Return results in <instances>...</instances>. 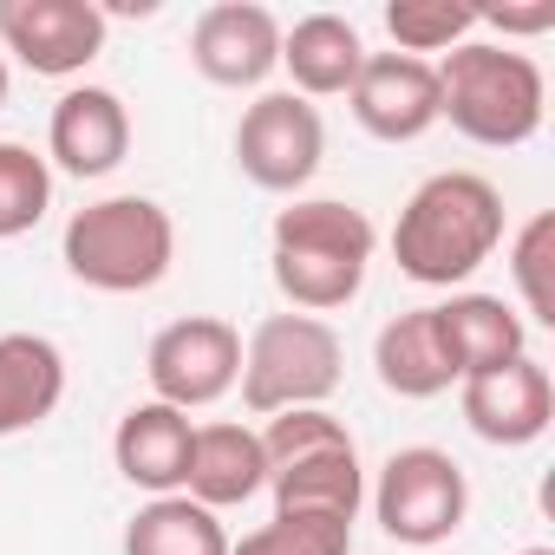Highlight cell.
I'll return each instance as SVG.
<instances>
[{"mask_svg": "<svg viewBox=\"0 0 555 555\" xmlns=\"http://www.w3.org/2000/svg\"><path fill=\"white\" fill-rule=\"evenodd\" d=\"M255 438H261L268 490H274V509H282V516H340V522H360V509H366V464H360L353 431L327 405L274 412Z\"/></svg>", "mask_w": 555, "mask_h": 555, "instance_id": "obj_4", "label": "cell"}, {"mask_svg": "<svg viewBox=\"0 0 555 555\" xmlns=\"http://www.w3.org/2000/svg\"><path fill=\"white\" fill-rule=\"evenodd\" d=\"M112 21L99 0H0V60H21L34 79H79L105 53Z\"/></svg>", "mask_w": 555, "mask_h": 555, "instance_id": "obj_10", "label": "cell"}, {"mask_svg": "<svg viewBox=\"0 0 555 555\" xmlns=\"http://www.w3.org/2000/svg\"><path fill=\"white\" fill-rule=\"evenodd\" d=\"M496 248H503V190L477 170L425 177L392 222V261L418 288L457 295Z\"/></svg>", "mask_w": 555, "mask_h": 555, "instance_id": "obj_1", "label": "cell"}, {"mask_svg": "<svg viewBox=\"0 0 555 555\" xmlns=\"http://www.w3.org/2000/svg\"><path fill=\"white\" fill-rule=\"evenodd\" d=\"M235 164L268 196H301L327 164V125L295 92H261L235 125Z\"/></svg>", "mask_w": 555, "mask_h": 555, "instance_id": "obj_8", "label": "cell"}, {"mask_svg": "<svg viewBox=\"0 0 555 555\" xmlns=\"http://www.w3.org/2000/svg\"><path fill=\"white\" fill-rule=\"evenodd\" d=\"M190 438H196L190 412L144 399V405H131V412L118 418V431H112V464H118V477H125L131 490H144V496H177V490H183V470H190Z\"/></svg>", "mask_w": 555, "mask_h": 555, "instance_id": "obj_15", "label": "cell"}, {"mask_svg": "<svg viewBox=\"0 0 555 555\" xmlns=\"http://www.w3.org/2000/svg\"><path fill=\"white\" fill-rule=\"evenodd\" d=\"M282 66L295 79V99H347L366 66V40L347 14H301L295 27H282Z\"/></svg>", "mask_w": 555, "mask_h": 555, "instance_id": "obj_17", "label": "cell"}, {"mask_svg": "<svg viewBox=\"0 0 555 555\" xmlns=\"http://www.w3.org/2000/svg\"><path fill=\"white\" fill-rule=\"evenodd\" d=\"M229 555H353V522H340V516H282L274 509L261 529L229 542Z\"/></svg>", "mask_w": 555, "mask_h": 555, "instance_id": "obj_25", "label": "cell"}, {"mask_svg": "<svg viewBox=\"0 0 555 555\" xmlns=\"http://www.w3.org/2000/svg\"><path fill=\"white\" fill-rule=\"evenodd\" d=\"M366 503L399 548H438L470 516V477L438 444H399L366 483Z\"/></svg>", "mask_w": 555, "mask_h": 555, "instance_id": "obj_7", "label": "cell"}, {"mask_svg": "<svg viewBox=\"0 0 555 555\" xmlns=\"http://www.w3.org/2000/svg\"><path fill=\"white\" fill-rule=\"evenodd\" d=\"M438 66V125L451 118L457 138L483 151H516L542 131L548 79L529 53L496 47V40H464L457 53L431 60Z\"/></svg>", "mask_w": 555, "mask_h": 555, "instance_id": "obj_3", "label": "cell"}, {"mask_svg": "<svg viewBox=\"0 0 555 555\" xmlns=\"http://www.w3.org/2000/svg\"><path fill=\"white\" fill-rule=\"evenodd\" d=\"M438 327H444V347H451L457 379H477V373L509 366V360L529 353V321H522L503 295L457 288L451 301H438Z\"/></svg>", "mask_w": 555, "mask_h": 555, "instance_id": "obj_19", "label": "cell"}, {"mask_svg": "<svg viewBox=\"0 0 555 555\" xmlns=\"http://www.w3.org/2000/svg\"><path fill=\"white\" fill-rule=\"evenodd\" d=\"M0 105H8V60H0Z\"/></svg>", "mask_w": 555, "mask_h": 555, "instance_id": "obj_27", "label": "cell"}, {"mask_svg": "<svg viewBox=\"0 0 555 555\" xmlns=\"http://www.w3.org/2000/svg\"><path fill=\"white\" fill-rule=\"evenodd\" d=\"M373 222L366 209L340 203V196H295L288 209H274L268 229V274L282 301L295 314H334L366 288V268H373Z\"/></svg>", "mask_w": 555, "mask_h": 555, "instance_id": "obj_2", "label": "cell"}, {"mask_svg": "<svg viewBox=\"0 0 555 555\" xmlns=\"http://www.w3.org/2000/svg\"><path fill=\"white\" fill-rule=\"evenodd\" d=\"M386 34L405 60L425 53H457L477 34V8L470 0H392L386 8Z\"/></svg>", "mask_w": 555, "mask_h": 555, "instance_id": "obj_22", "label": "cell"}, {"mask_svg": "<svg viewBox=\"0 0 555 555\" xmlns=\"http://www.w3.org/2000/svg\"><path fill=\"white\" fill-rule=\"evenodd\" d=\"M548 268H555V216L535 209L516 235H509V282L522 295V314L535 327H555V282H548Z\"/></svg>", "mask_w": 555, "mask_h": 555, "instance_id": "obj_24", "label": "cell"}, {"mask_svg": "<svg viewBox=\"0 0 555 555\" xmlns=\"http://www.w3.org/2000/svg\"><path fill=\"white\" fill-rule=\"evenodd\" d=\"M66 399V353L47 334H0V438L47 425Z\"/></svg>", "mask_w": 555, "mask_h": 555, "instance_id": "obj_20", "label": "cell"}, {"mask_svg": "<svg viewBox=\"0 0 555 555\" xmlns=\"http://www.w3.org/2000/svg\"><path fill=\"white\" fill-rule=\"evenodd\" d=\"M261 490H268V457H261L255 425H229V418L196 425L190 470H183V496L222 516V509H235V503H248Z\"/></svg>", "mask_w": 555, "mask_h": 555, "instance_id": "obj_16", "label": "cell"}, {"mask_svg": "<svg viewBox=\"0 0 555 555\" xmlns=\"http://www.w3.org/2000/svg\"><path fill=\"white\" fill-rule=\"evenodd\" d=\"M457 412L464 425L496 444V451H522L535 444L548 425H555V386H548V366H535L529 353L509 360V366H490L477 379H457Z\"/></svg>", "mask_w": 555, "mask_h": 555, "instance_id": "obj_12", "label": "cell"}, {"mask_svg": "<svg viewBox=\"0 0 555 555\" xmlns=\"http://www.w3.org/2000/svg\"><path fill=\"white\" fill-rule=\"evenodd\" d=\"M60 261L92 295H151L177 261V222L157 196H99L66 222Z\"/></svg>", "mask_w": 555, "mask_h": 555, "instance_id": "obj_5", "label": "cell"}, {"mask_svg": "<svg viewBox=\"0 0 555 555\" xmlns=\"http://www.w3.org/2000/svg\"><path fill=\"white\" fill-rule=\"evenodd\" d=\"M144 379H151L157 405L203 412V405L235 392V379H242V334L222 314H183V321L151 334Z\"/></svg>", "mask_w": 555, "mask_h": 555, "instance_id": "obj_9", "label": "cell"}, {"mask_svg": "<svg viewBox=\"0 0 555 555\" xmlns=\"http://www.w3.org/2000/svg\"><path fill=\"white\" fill-rule=\"evenodd\" d=\"M340 373H347V347L327 321L314 314H268L255 321V334L242 340V405L255 418H274V412H301V405H327L340 392Z\"/></svg>", "mask_w": 555, "mask_h": 555, "instance_id": "obj_6", "label": "cell"}, {"mask_svg": "<svg viewBox=\"0 0 555 555\" xmlns=\"http://www.w3.org/2000/svg\"><path fill=\"white\" fill-rule=\"evenodd\" d=\"M347 105H353L366 138L418 144L438 125V66L431 60H405V53H366Z\"/></svg>", "mask_w": 555, "mask_h": 555, "instance_id": "obj_13", "label": "cell"}, {"mask_svg": "<svg viewBox=\"0 0 555 555\" xmlns=\"http://www.w3.org/2000/svg\"><path fill=\"white\" fill-rule=\"evenodd\" d=\"M47 157H53V170L79 177V183L112 177L131 157V112H125V99L112 86L60 92V105L47 118Z\"/></svg>", "mask_w": 555, "mask_h": 555, "instance_id": "obj_14", "label": "cell"}, {"mask_svg": "<svg viewBox=\"0 0 555 555\" xmlns=\"http://www.w3.org/2000/svg\"><path fill=\"white\" fill-rule=\"evenodd\" d=\"M53 209V164L34 144L0 138V242L40 229Z\"/></svg>", "mask_w": 555, "mask_h": 555, "instance_id": "obj_23", "label": "cell"}, {"mask_svg": "<svg viewBox=\"0 0 555 555\" xmlns=\"http://www.w3.org/2000/svg\"><path fill=\"white\" fill-rule=\"evenodd\" d=\"M125 555H229V529L216 509L177 496H151L125 522Z\"/></svg>", "mask_w": 555, "mask_h": 555, "instance_id": "obj_21", "label": "cell"}, {"mask_svg": "<svg viewBox=\"0 0 555 555\" xmlns=\"http://www.w3.org/2000/svg\"><path fill=\"white\" fill-rule=\"evenodd\" d=\"M516 555H555V548H516Z\"/></svg>", "mask_w": 555, "mask_h": 555, "instance_id": "obj_28", "label": "cell"}, {"mask_svg": "<svg viewBox=\"0 0 555 555\" xmlns=\"http://www.w3.org/2000/svg\"><path fill=\"white\" fill-rule=\"evenodd\" d=\"M373 373L392 399H438L457 386V366H451V347H444V327H438V308H412V314H392L379 334H373Z\"/></svg>", "mask_w": 555, "mask_h": 555, "instance_id": "obj_18", "label": "cell"}, {"mask_svg": "<svg viewBox=\"0 0 555 555\" xmlns=\"http://www.w3.org/2000/svg\"><path fill=\"white\" fill-rule=\"evenodd\" d=\"M477 27H496L503 47L509 40H535L555 27V0H535V8H477Z\"/></svg>", "mask_w": 555, "mask_h": 555, "instance_id": "obj_26", "label": "cell"}, {"mask_svg": "<svg viewBox=\"0 0 555 555\" xmlns=\"http://www.w3.org/2000/svg\"><path fill=\"white\" fill-rule=\"evenodd\" d=\"M190 66L222 92H255L268 73H282V21L261 0H216L190 27Z\"/></svg>", "mask_w": 555, "mask_h": 555, "instance_id": "obj_11", "label": "cell"}]
</instances>
